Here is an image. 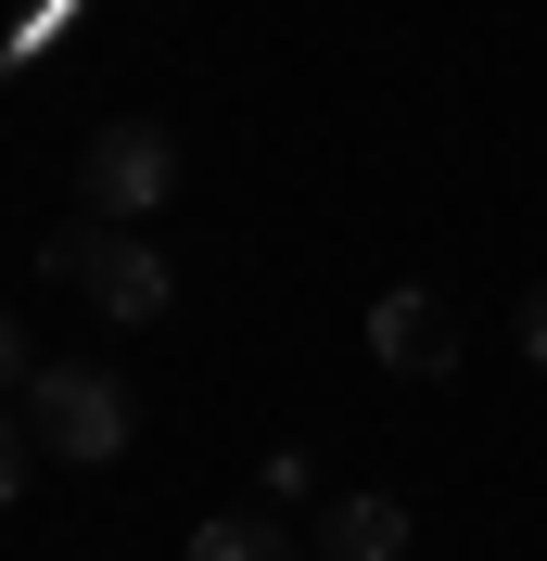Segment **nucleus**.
<instances>
[{
    "label": "nucleus",
    "mask_w": 547,
    "mask_h": 561,
    "mask_svg": "<svg viewBox=\"0 0 547 561\" xmlns=\"http://www.w3.org/2000/svg\"><path fill=\"white\" fill-rule=\"evenodd\" d=\"M26 370H38V345H26V319L0 307V396H26Z\"/></svg>",
    "instance_id": "8"
},
{
    "label": "nucleus",
    "mask_w": 547,
    "mask_h": 561,
    "mask_svg": "<svg viewBox=\"0 0 547 561\" xmlns=\"http://www.w3.org/2000/svg\"><path fill=\"white\" fill-rule=\"evenodd\" d=\"M178 192V128L153 115H103L90 153H77V217H115V230H153Z\"/></svg>",
    "instance_id": "2"
},
{
    "label": "nucleus",
    "mask_w": 547,
    "mask_h": 561,
    "mask_svg": "<svg viewBox=\"0 0 547 561\" xmlns=\"http://www.w3.org/2000/svg\"><path fill=\"white\" fill-rule=\"evenodd\" d=\"M51 268H65L77 294H90V307L115 319V332H153V319L178 307V280H166V255L140 243V230H115V217H90V230H65V243H51Z\"/></svg>",
    "instance_id": "3"
},
{
    "label": "nucleus",
    "mask_w": 547,
    "mask_h": 561,
    "mask_svg": "<svg viewBox=\"0 0 547 561\" xmlns=\"http://www.w3.org/2000/svg\"><path fill=\"white\" fill-rule=\"evenodd\" d=\"M370 357H382V370H408V383L458 370V319H445V294H420V280L370 294Z\"/></svg>",
    "instance_id": "4"
},
{
    "label": "nucleus",
    "mask_w": 547,
    "mask_h": 561,
    "mask_svg": "<svg viewBox=\"0 0 547 561\" xmlns=\"http://www.w3.org/2000/svg\"><path fill=\"white\" fill-rule=\"evenodd\" d=\"M318 561H408V497H382V485H357V497H331L318 511V536H306Z\"/></svg>",
    "instance_id": "5"
},
{
    "label": "nucleus",
    "mask_w": 547,
    "mask_h": 561,
    "mask_svg": "<svg viewBox=\"0 0 547 561\" xmlns=\"http://www.w3.org/2000/svg\"><path fill=\"white\" fill-rule=\"evenodd\" d=\"M26 447H38V434H26V409H0V511L26 497Z\"/></svg>",
    "instance_id": "7"
},
{
    "label": "nucleus",
    "mask_w": 547,
    "mask_h": 561,
    "mask_svg": "<svg viewBox=\"0 0 547 561\" xmlns=\"http://www.w3.org/2000/svg\"><path fill=\"white\" fill-rule=\"evenodd\" d=\"M26 434H38V459L103 472V459H128L140 409H128V383H115L103 357H51V370H26Z\"/></svg>",
    "instance_id": "1"
},
{
    "label": "nucleus",
    "mask_w": 547,
    "mask_h": 561,
    "mask_svg": "<svg viewBox=\"0 0 547 561\" xmlns=\"http://www.w3.org/2000/svg\"><path fill=\"white\" fill-rule=\"evenodd\" d=\"M178 561H306V536L268 524V511H217V524H191V549Z\"/></svg>",
    "instance_id": "6"
},
{
    "label": "nucleus",
    "mask_w": 547,
    "mask_h": 561,
    "mask_svg": "<svg viewBox=\"0 0 547 561\" xmlns=\"http://www.w3.org/2000/svg\"><path fill=\"white\" fill-rule=\"evenodd\" d=\"M510 332H522V357H535V370H547V280H535V294H522V319H510Z\"/></svg>",
    "instance_id": "9"
}]
</instances>
